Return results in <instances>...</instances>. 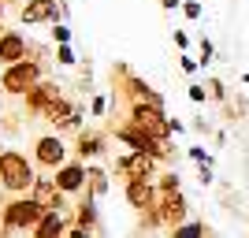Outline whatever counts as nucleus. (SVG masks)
<instances>
[{"mask_svg":"<svg viewBox=\"0 0 249 238\" xmlns=\"http://www.w3.org/2000/svg\"><path fill=\"white\" fill-rule=\"evenodd\" d=\"M0 19H4V0H0Z\"/></svg>","mask_w":249,"mask_h":238,"instance_id":"2f4dec72","label":"nucleus"},{"mask_svg":"<svg viewBox=\"0 0 249 238\" xmlns=\"http://www.w3.org/2000/svg\"><path fill=\"white\" fill-rule=\"evenodd\" d=\"M104 108H108V101H104V97H93V115H104Z\"/></svg>","mask_w":249,"mask_h":238,"instance_id":"cd10ccee","label":"nucleus"},{"mask_svg":"<svg viewBox=\"0 0 249 238\" xmlns=\"http://www.w3.org/2000/svg\"><path fill=\"white\" fill-rule=\"evenodd\" d=\"M78 153H82V156H97V153H101V138L82 130V134H78Z\"/></svg>","mask_w":249,"mask_h":238,"instance_id":"dca6fc26","label":"nucleus"},{"mask_svg":"<svg viewBox=\"0 0 249 238\" xmlns=\"http://www.w3.org/2000/svg\"><path fill=\"white\" fill-rule=\"evenodd\" d=\"M45 220V208L34 201V197H26V201H11L8 212H4V223L8 227H37Z\"/></svg>","mask_w":249,"mask_h":238,"instance_id":"39448f33","label":"nucleus"},{"mask_svg":"<svg viewBox=\"0 0 249 238\" xmlns=\"http://www.w3.org/2000/svg\"><path fill=\"white\" fill-rule=\"evenodd\" d=\"M82 183H86V167H78V164H67V167H60V171H56V186H60L63 194L78 190Z\"/></svg>","mask_w":249,"mask_h":238,"instance_id":"f8f14e48","label":"nucleus"},{"mask_svg":"<svg viewBox=\"0 0 249 238\" xmlns=\"http://www.w3.org/2000/svg\"><path fill=\"white\" fill-rule=\"evenodd\" d=\"M175 238H205V227L201 223H186V227H178Z\"/></svg>","mask_w":249,"mask_h":238,"instance_id":"f3484780","label":"nucleus"},{"mask_svg":"<svg viewBox=\"0 0 249 238\" xmlns=\"http://www.w3.org/2000/svg\"><path fill=\"white\" fill-rule=\"evenodd\" d=\"M93 220H97V212H93V205H89V201H86V205L78 208V223H82V231L89 227V223H93Z\"/></svg>","mask_w":249,"mask_h":238,"instance_id":"a211bd4d","label":"nucleus"},{"mask_svg":"<svg viewBox=\"0 0 249 238\" xmlns=\"http://www.w3.org/2000/svg\"><path fill=\"white\" fill-rule=\"evenodd\" d=\"M67 238H89V235H86V231H71Z\"/></svg>","mask_w":249,"mask_h":238,"instance_id":"7c9ffc66","label":"nucleus"},{"mask_svg":"<svg viewBox=\"0 0 249 238\" xmlns=\"http://www.w3.org/2000/svg\"><path fill=\"white\" fill-rule=\"evenodd\" d=\"M160 190L164 194H178V175H164L160 179Z\"/></svg>","mask_w":249,"mask_h":238,"instance_id":"393cba45","label":"nucleus"},{"mask_svg":"<svg viewBox=\"0 0 249 238\" xmlns=\"http://www.w3.org/2000/svg\"><path fill=\"white\" fill-rule=\"evenodd\" d=\"M182 216H186V201H182V194H164L160 220H164V223H178Z\"/></svg>","mask_w":249,"mask_h":238,"instance_id":"ddd939ff","label":"nucleus"},{"mask_svg":"<svg viewBox=\"0 0 249 238\" xmlns=\"http://www.w3.org/2000/svg\"><path fill=\"white\" fill-rule=\"evenodd\" d=\"M175 45H178V49H190V37L182 30H175Z\"/></svg>","mask_w":249,"mask_h":238,"instance_id":"c85d7f7f","label":"nucleus"},{"mask_svg":"<svg viewBox=\"0 0 249 238\" xmlns=\"http://www.w3.org/2000/svg\"><path fill=\"white\" fill-rule=\"evenodd\" d=\"M0 183H4L8 190H26V186H34L37 179H34L26 156L8 149V153H0Z\"/></svg>","mask_w":249,"mask_h":238,"instance_id":"f03ea898","label":"nucleus"},{"mask_svg":"<svg viewBox=\"0 0 249 238\" xmlns=\"http://www.w3.org/2000/svg\"><path fill=\"white\" fill-rule=\"evenodd\" d=\"M56 101H60V86H56V82H37L30 93H26V108L37 112V115H45Z\"/></svg>","mask_w":249,"mask_h":238,"instance_id":"0eeeda50","label":"nucleus"},{"mask_svg":"<svg viewBox=\"0 0 249 238\" xmlns=\"http://www.w3.org/2000/svg\"><path fill=\"white\" fill-rule=\"evenodd\" d=\"M56 60H60L63 67H71V63H74V52H71V45H60V49H56Z\"/></svg>","mask_w":249,"mask_h":238,"instance_id":"b1692460","label":"nucleus"},{"mask_svg":"<svg viewBox=\"0 0 249 238\" xmlns=\"http://www.w3.org/2000/svg\"><path fill=\"white\" fill-rule=\"evenodd\" d=\"M126 201L134 208H149L153 205V186L149 183H126Z\"/></svg>","mask_w":249,"mask_h":238,"instance_id":"4468645a","label":"nucleus"},{"mask_svg":"<svg viewBox=\"0 0 249 238\" xmlns=\"http://www.w3.org/2000/svg\"><path fill=\"white\" fill-rule=\"evenodd\" d=\"M22 60H26V37L15 30H0V63L15 67Z\"/></svg>","mask_w":249,"mask_h":238,"instance_id":"423d86ee","label":"nucleus"},{"mask_svg":"<svg viewBox=\"0 0 249 238\" xmlns=\"http://www.w3.org/2000/svg\"><path fill=\"white\" fill-rule=\"evenodd\" d=\"M178 63H182V71H186V74H194V71H197V67H201V63L194 60V56H182V60H178Z\"/></svg>","mask_w":249,"mask_h":238,"instance_id":"bb28decb","label":"nucleus"},{"mask_svg":"<svg viewBox=\"0 0 249 238\" xmlns=\"http://www.w3.org/2000/svg\"><path fill=\"white\" fill-rule=\"evenodd\" d=\"M182 15L186 19H201V4L197 0H182Z\"/></svg>","mask_w":249,"mask_h":238,"instance_id":"4be33fe9","label":"nucleus"},{"mask_svg":"<svg viewBox=\"0 0 249 238\" xmlns=\"http://www.w3.org/2000/svg\"><path fill=\"white\" fill-rule=\"evenodd\" d=\"M60 235H63L60 212H45V220L37 223V238H60Z\"/></svg>","mask_w":249,"mask_h":238,"instance_id":"2eb2a0df","label":"nucleus"},{"mask_svg":"<svg viewBox=\"0 0 249 238\" xmlns=\"http://www.w3.org/2000/svg\"><path fill=\"white\" fill-rule=\"evenodd\" d=\"M186 93H190V101H194V104H205V97H208V90H205V86H190Z\"/></svg>","mask_w":249,"mask_h":238,"instance_id":"a878e982","label":"nucleus"},{"mask_svg":"<svg viewBox=\"0 0 249 238\" xmlns=\"http://www.w3.org/2000/svg\"><path fill=\"white\" fill-rule=\"evenodd\" d=\"M197 63H212V41H208V37H201V45H197Z\"/></svg>","mask_w":249,"mask_h":238,"instance_id":"412c9836","label":"nucleus"},{"mask_svg":"<svg viewBox=\"0 0 249 238\" xmlns=\"http://www.w3.org/2000/svg\"><path fill=\"white\" fill-rule=\"evenodd\" d=\"M37 160H41L45 167H60L63 164V142L60 138H37Z\"/></svg>","mask_w":249,"mask_h":238,"instance_id":"9d476101","label":"nucleus"},{"mask_svg":"<svg viewBox=\"0 0 249 238\" xmlns=\"http://www.w3.org/2000/svg\"><path fill=\"white\" fill-rule=\"evenodd\" d=\"M86 175H89V183H93V194H104V186H108V183H104V171H86Z\"/></svg>","mask_w":249,"mask_h":238,"instance_id":"aec40b11","label":"nucleus"},{"mask_svg":"<svg viewBox=\"0 0 249 238\" xmlns=\"http://www.w3.org/2000/svg\"><path fill=\"white\" fill-rule=\"evenodd\" d=\"M60 194H63V190L56 186V183H49V179H37V183H34V201H37L41 208H52V212H56Z\"/></svg>","mask_w":249,"mask_h":238,"instance_id":"9b49d317","label":"nucleus"},{"mask_svg":"<svg viewBox=\"0 0 249 238\" xmlns=\"http://www.w3.org/2000/svg\"><path fill=\"white\" fill-rule=\"evenodd\" d=\"M115 138H119V142H126L134 153L153 156V160H164V156H167V142H156L153 134H145V130H142V127H134V123H123L119 130H115Z\"/></svg>","mask_w":249,"mask_h":238,"instance_id":"20e7f679","label":"nucleus"},{"mask_svg":"<svg viewBox=\"0 0 249 238\" xmlns=\"http://www.w3.org/2000/svg\"><path fill=\"white\" fill-rule=\"evenodd\" d=\"M119 171H123L130 183H149L153 156H145V153H126V156H119Z\"/></svg>","mask_w":249,"mask_h":238,"instance_id":"6e6552de","label":"nucleus"},{"mask_svg":"<svg viewBox=\"0 0 249 238\" xmlns=\"http://www.w3.org/2000/svg\"><path fill=\"white\" fill-rule=\"evenodd\" d=\"M160 8H164V11H175V8H182V0H160Z\"/></svg>","mask_w":249,"mask_h":238,"instance_id":"c756f323","label":"nucleus"},{"mask_svg":"<svg viewBox=\"0 0 249 238\" xmlns=\"http://www.w3.org/2000/svg\"><path fill=\"white\" fill-rule=\"evenodd\" d=\"M37 82H41V63H34V60H22L0 74V86L8 93H30Z\"/></svg>","mask_w":249,"mask_h":238,"instance_id":"7ed1b4c3","label":"nucleus"},{"mask_svg":"<svg viewBox=\"0 0 249 238\" xmlns=\"http://www.w3.org/2000/svg\"><path fill=\"white\" fill-rule=\"evenodd\" d=\"M208 97H212V101H227V90H223V82H219V78H212V82H208Z\"/></svg>","mask_w":249,"mask_h":238,"instance_id":"6ab92c4d","label":"nucleus"},{"mask_svg":"<svg viewBox=\"0 0 249 238\" xmlns=\"http://www.w3.org/2000/svg\"><path fill=\"white\" fill-rule=\"evenodd\" d=\"M60 8H56V0H30L26 8H22V22L34 26V22H56Z\"/></svg>","mask_w":249,"mask_h":238,"instance_id":"1a4fd4ad","label":"nucleus"},{"mask_svg":"<svg viewBox=\"0 0 249 238\" xmlns=\"http://www.w3.org/2000/svg\"><path fill=\"white\" fill-rule=\"evenodd\" d=\"M52 37H56V45H67L71 41V30H67L63 22H56V26H52Z\"/></svg>","mask_w":249,"mask_h":238,"instance_id":"5701e85b","label":"nucleus"},{"mask_svg":"<svg viewBox=\"0 0 249 238\" xmlns=\"http://www.w3.org/2000/svg\"><path fill=\"white\" fill-rule=\"evenodd\" d=\"M130 123L142 127L145 134H153L156 142H167V134H171L164 108H156V104H145V101H134V104H130Z\"/></svg>","mask_w":249,"mask_h":238,"instance_id":"f257e3e1","label":"nucleus"}]
</instances>
